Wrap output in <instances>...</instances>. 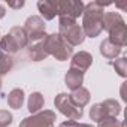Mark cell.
I'll return each instance as SVG.
<instances>
[{"mask_svg":"<svg viewBox=\"0 0 127 127\" xmlns=\"http://www.w3.org/2000/svg\"><path fill=\"white\" fill-rule=\"evenodd\" d=\"M111 3H102V2H90L84 6L82 12V32L88 37H97L103 29H102V18L105 12V6H109Z\"/></svg>","mask_w":127,"mask_h":127,"instance_id":"6da1fadb","label":"cell"},{"mask_svg":"<svg viewBox=\"0 0 127 127\" xmlns=\"http://www.w3.org/2000/svg\"><path fill=\"white\" fill-rule=\"evenodd\" d=\"M40 42H42L45 51L48 52V55H52L58 61H66L73 54V48L64 39H63L58 33L46 34Z\"/></svg>","mask_w":127,"mask_h":127,"instance_id":"7a4b0ae2","label":"cell"},{"mask_svg":"<svg viewBox=\"0 0 127 127\" xmlns=\"http://www.w3.org/2000/svg\"><path fill=\"white\" fill-rule=\"evenodd\" d=\"M54 105H55V108L63 115H64L67 120H70V121H78L84 115V109L79 108V106H76L72 102V99L69 97V94H66V93L57 94L55 99H54Z\"/></svg>","mask_w":127,"mask_h":127,"instance_id":"3957f363","label":"cell"},{"mask_svg":"<svg viewBox=\"0 0 127 127\" xmlns=\"http://www.w3.org/2000/svg\"><path fill=\"white\" fill-rule=\"evenodd\" d=\"M57 117L51 109H43L37 114H32V117L24 118L20 123V127H54Z\"/></svg>","mask_w":127,"mask_h":127,"instance_id":"277c9868","label":"cell"},{"mask_svg":"<svg viewBox=\"0 0 127 127\" xmlns=\"http://www.w3.org/2000/svg\"><path fill=\"white\" fill-rule=\"evenodd\" d=\"M54 3H55L58 17H69L73 20H76L78 17L82 15L84 6H85L81 0H57Z\"/></svg>","mask_w":127,"mask_h":127,"instance_id":"5b68a950","label":"cell"},{"mask_svg":"<svg viewBox=\"0 0 127 127\" xmlns=\"http://www.w3.org/2000/svg\"><path fill=\"white\" fill-rule=\"evenodd\" d=\"M29 36V40H33V42H40L46 33H45V21L42 20V17H37V15H32L26 20L24 23V27H23Z\"/></svg>","mask_w":127,"mask_h":127,"instance_id":"8992f818","label":"cell"},{"mask_svg":"<svg viewBox=\"0 0 127 127\" xmlns=\"http://www.w3.org/2000/svg\"><path fill=\"white\" fill-rule=\"evenodd\" d=\"M58 34L64 39L72 48L81 45L84 42V39H85L82 27L78 23H73V24H69V26H58Z\"/></svg>","mask_w":127,"mask_h":127,"instance_id":"52a82bcc","label":"cell"},{"mask_svg":"<svg viewBox=\"0 0 127 127\" xmlns=\"http://www.w3.org/2000/svg\"><path fill=\"white\" fill-rule=\"evenodd\" d=\"M91 64H93V57H91V54L87 52V51H79V52H76L72 57L70 69H73L76 72H81V73H85L90 69Z\"/></svg>","mask_w":127,"mask_h":127,"instance_id":"ba28073f","label":"cell"},{"mask_svg":"<svg viewBox=\"0 0 127 127\" xmlns=\"http://www.w3.org/2000/svg\"><path fill=\"white\" fill-rule=\"evenodd\" d=\"M108 40L111 43H114L115 46H118V48L126 46V43H127V27H126V23L118 26V27H115L114 30H111Z\"/></svg>","mask_w":127,"mask_h":127,"instance_id":"9c48e42d","label":"cell"},{"mask_svg":"<svg viewBox=\"0 0 127 127\" xmlns=\"http://www.w3.org/2000/svg\"><path fill=\"white\" fill-rule=\"evenodd\" d=\"M121 24H124V20L118 12H106L102 18V29L106 30L108 33Z\"/></svg>","mask_w":127,"mask_h":127,"instance_id":"30bf717a","label":"cell"},{"mask_svg":"<svg viewBox=\"0 0 127 127\" xmlns=\"http://www.w3.org/2000/svg\"><path fill=\"white\" fill-rule=\"evenodd\" d=\"M64 82H66V85H67L69 90L75 91V90H78L79 87H82L84 73L76 72V70H73V69H69V70L66 72V75H64Z\"/></svg>","mask_w":127,"mask_h":127,"instance_id":"8fae6325","label":"cell"},{"mask_svg":"<svg viewBox=\"0 0 127 127\" xmlns=\"http://www.w3.org/2000/svg\"><path fill=\"white\" fill-rule=\"evenodd\" d=\"M37 9H39L40 15L43 17L42 20H46V21L54 20L55 15H57L55 3L54 2H49V0H39V2H37Z\"/></svg>","mask_w":127,"mask_h":127,"instance_id":"7c38bea8","label":"cell"},{"mask_svg":"<svg viewBox=\"0 0 127 127\" xmlns=\"http://www.w3.org/2000/svg\"><path fill=\"white\" fill-rule=\"evenodd\" d=\"M14 40H15V43L18 45V48L21 49V48H26V46H29V36H27V33H26V30L23 29V27H20V26H15V27H12L11 30H9V33H8Z\"/></svg>","mask_w":127,"mask_h":127,"instance_id":"4fadbf2b","label":"cell"},{"mask_svg":"<svg viewBox=\"0 0 127 127\" xmlns=\"http://www.w3.org/2000/svg\"><path fill=\"white\" fill-rule=\"evenodd\" d=\"M69 97L72 99V102L79 106V108H84L85 105H88L90 102V91L85 88V87H79L78 90L72 91V94H69Z\"/></svg>","mask_w":127,"mask_h":127,"instance_id":"5bb4252c","label":"cell"},{"mask_svg":"<svg viewBox=\"0 0 127 127\" xmlns=\"http://www.w3.org/2000/svg\"><path fill=\"white\" fill-rule=\"evenodd\" d=\"M43 105H45V99H43V96H42L39 91L32 93V94L29 96L27 109H29L30 114H37V112H40L42 108H43Z\"/></svg>","mask_w":127,"mask_h":127,"instance_id":"9a60e30c","label":"cell"},{"mask_svg":"<svg viewBox=\"0 0 127 127\" xmlns=\"http://www.w3.org/2000/svg\"><path fill=\"white\" fill-rule=\"evenodd\" d=\"M100 54H102L105 58H108V60H114V58H117V57L121 54V48L115 46V45L111 43L108 39H105V40L100 43Z\"/></svg>","mask_w":127,"mask_h":127,"instance_id":"2e32d148","label":"cell"},{"mask_svg":"<svg viewBox=\"0 0 127 127\" xmlns=\"http://www.w3.org/2000/svg\"><path fill=\"white\" fill-rule=\"evenodd\" d=\"M27 52H29V58H30L32 61H40V60H45L46 57H49L48 52L45 51L42 42H36L34 45L29 46Z\"/></svg>","mask_w":127,"mask_h":127,"instance_id":"e0dca14e","label":"cell"},{"mask_svg":"<svg viewBox=\"0 0 127 127\" xmlns=\"http://www.w3.org/2000/svg\"><path fill=\"white\" fill-rule=\"evenodd\" d=\"M24 90L23 88H14L9 94H8V105L12 109H20L24 103Z\"/></svg>","mask_w":127,"mask_h":127,"instance_id":"ac0fdd59","label":"cell"},{"mask_svg":"<svg viewBox=\"0 0 127 127\" xmlns=\"http://www.w3.org/2000/svg\"><path fill=\"white\" fill-rule=\"evenodd\" d=\"M0 48H2V51L5 54H8V55H12V54H15L20 49L18 45L15 43V40L9 34H5V36L0 37Z\"/></svg>","mask_w":127,"mask_h":127,"instance_id":"d6986e66","label":"cell"},{"mask_svg":"<svg viewBox=\"0 0 127 127\" xmlns=\"http://www.w3.org/2000/svg\"><path fill=\"white\" fill-rule=\"evenodd\" d=\"M105 117H108V114H106V109H105L103 103H94V105L90 108V118H91V121L99 123V121L103 120Z\"/></svg>","mask_w":127,"mask_h":127,"instance_id":"ffe728a7","label":"cell"},{"mask_svg":"<svg viewBox=\"0 0 127 127\" xmlns=\"http://www.w3.org/2000/svg\"><path fill=\"white\" fill-rule=\"evenodd\" d=\"M105 109H106V114L108 117H117L121 114V105L115 100V99H108L105 102H102Z\"/></svg>","mask_w":127,"mask_h":127,"instance_id":"44dd1931","label":"cell"},{"mask_svg":"<svg viewBox=\"0 0 127 127\" xmlns=\"http://www.w3.org/2000/svg\"><path fill=\"white\" fill-rule=\"evenodd\" d=\"M14 67V58L12 55H8L5 54L2 58H0V76H5L8 75Z\"/></svg>","mask_w":127,"mask_h":127,"instance_id":"7402d4cb","label":"cell"},{"mask_svg":"<svg viewBox=\"0 0 127 127\" xmlns=\"http://www.w3.org/2000/svg\"><path fill=\"white\" fill-rule=\"evenodd\" d=\"M112 66H114L115 72H117L121 78H126V76H127V58H126V57L115 58V61H112Z\"/></svg>","mask_w":127,"mask_h":127,"instance_id":"603a6c76","label":"cell"},{"mask_svg":"<svg viewBox=\"0 0 127 127\" xmlns=\"http://www.w3.org/2000/svg\"><path fill=\"white\" fill-rule=\"evenodd\" d=\"M97 127H124V124L117 120V117H105L97 123Z\"/></svg>","mask_w":127,"mask_h":127,"instance_id":"cb8c5ba5","label":"cell"},{"mask_svg":"<svg viewBox=\"0 0 127 127\" xmlns=\"http://www.w3.org/2000/svg\"><path fill=\"white\" fill-rule=\"evenodd\" d=\"M12 114L9 111H5V109H0V127H8L12 124Z\"/></svg>","mask_w":127,"mask_h":127,"instance_id":"d4e9b609","label":"cell"},{"mask_svg":"<svg viewBox=\"0 0 127 127\" xmlns=\"http://www.w3.org/2000/svg\"><path fill=\"white\" fill-rule=\"evenodd\" d=\"M61 126L63 127H94V126L87 124V123H78V121H70V120L61 123Z\"/></svg>","mask_w":127,"mask_h":127,"instance_id":"484cf974","label":"cell"},{"mask_svg":"<svg viewBox=\"0 0 127 127\" xmlns=\"http://www.w3.org/2000/svg\"><path fill=\"white\" fill-rule=\"evenodd\" d=\"M8 6H9V8H12V9H20V8H23V6H24V2H9V3H8Z\"/></svg>","mask_w":127,"mask_h":127,"instance_id":"4316f807","label":"cell"},{"mask_svg":"<svg viewBox=\"0 0 127 127\" xmlns=\"http://www.w3.org/2000/svg\"><path fill=\"white\" fill-rule=\"evenodd\" d=\"M5 15H6V9H5L3 5H0V18H3Z\"/></svg>","mask_w":127,"mask_h":127,"instance_id":"83f0119b","label":"cell"},{"mask_svg":"<svg viewBox=\"0 0 127 127\" xmlns=\"http://www.w3.org/2000/svg\"><path fill=\"white\" fill-rule=\"evenodd\" d=\"M3 55H5V52H3V51H2V48H0V58H2V57H3Z\"/></svg>","mask_w":127,"mask_h":127,"instance_id":"f1b7e54d","label":"cell"},{"mask_svg":"<svg viewBox=\"0 0 127 127\" xmlns=\"http://www.w3.org/2000/svg\"><path fill=\"white\" fill-rule=\"evenodd\" d=\"M0 91H2V76H0Z\"/></svg>","mask_w":127,"mask_h":127,"instance_id":"f546056e","label":"cell"},{"mask_svg":"<svg viewBox=\"0 0 127 127\" xmlns=\"http://www.w3.org/2000/svg\"><path fill=\"white\" fill-rule=\"evenodd\" d=\"M58 127H63V126H61V124H60V126H58Z\"/></svg>","mask_w":127,"mask_h":127,"instance_id":"4dcf8cb0","label":"cell"}]
</instances>
